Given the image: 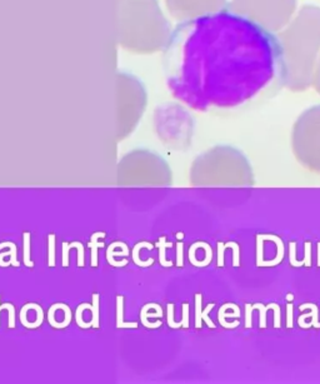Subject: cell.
Masks as SVG:
<instances>
[{
    "instance_id": "obj_1",
    "label": "cell",
    "mask_w": 320,
    "mask_h": 384,
    "mask_svg": "<svg viewBox=\"0 0 320 384\" xmlns=\"http://www.w3.org/2000/svg\"><path fill=\"white\" fill-rule=\"evenodd\" d=\"M163 51L170 90L196 109L238 107L279 79L275 34L228 8L179 23Z\"/></svg>"
},
{
    "instance_id": "obj_2",
    "label": "cell",
    "mask_w": 320,
    "mask_h": 384,
    "mask_svg": "<svg viewBox=\"0 0 320 384\" xmlns=\"http://www.w3.org/2000/svg\"><path fill=\"white\" fill-rule=\"evenodd\" d=\"M279 82L291 91L313 84L320 58V7L304 5L276 35Z\"/></svg>"
},
{
    "instance_id": "obj_3",
    "label": "cell",
    "mask_w": 320,
    "mask_h": 384,
    "mask_svg": "<svg viewBox=\"0 0 320 384\" xmlns=\"http://www.w3.org/2000/svg\"><path fill=\"white\" fill-rule=\"evenodd\" d=\"M171 33L158 0H119L118 42L124 50L133 54L163 51Z\"/></svg>"
},
{
    "instance_id": "obj_4",
    "label": "cell",
    "mask_w": 320,
    "mask_h": 384,
    "mask_svg": "<svg viewBox=\"0 0 320 384\" xmlns=\"http://www.w3.org/2000/svg\"><path fill=\"white\" fill-rule=\"evenodd\" d=\"M291 150L296 162L320 176V104L305 109L291 129Z\"/></svg>"
},
{
    "instance_id": "obj_5",
    "label": "cell",
    "mask_w": 320,
    "mask_h": 384,
    "mask_svg": "<svg viewBox=\"0 0 320 384\" xmlns=\"http://www.w3.org/2000/svg\"><path fill=\"white\" fill-rule=\"evenodd\" d=\"M205 158L210 160L213 169L207 184L249 187L255 183L249 159L239 149L222 145L214 148Z\"/></svg>"
},
{
    "instance_id": "obj_6",
    "label": "cell",
    "mask_w": 320,
    "mask_h": 384,
    "mask_svg": "<svg viewBox=\"0 0 320 384\" xmlns=\"http://www.w3.org/2000/svg\"><path fill=\"white\" fill-rule=\"evenodd\" d=\"M298 0H230L228 9L275 34L295 15Z\"/></svg>"
},
{
    "instance_id": "obj_7",
    "label": "cell",
    "mask_w": 320,
    "mask_h": 384,
    "mask_svg": "<svg viewBox=\"0 0 320 384\" xmlns=\"http://www.w3.org/2000/svg\"><path fill=\"white\" fill-rule=\"evenodd\" d=\"M165 4L170 15L182 23L227 9L229 0H165Z\"/></svg>"
},
{
    "instance_id": "obj_8",
    "label": "cell",
    "mask_w": 320,
    "mask_h": 384,
    "mask_svg": "<svg viewBox=\"0 0 320 384\" xmlns=\"http://www.w3.org/2000/svg\"><path fill=\"white\" fill-rule=\"evenodd\" d=\"M107 237V233L105 232H95L90 238V243H89V248L91 249V266L96 268L98 266V249L99 248H104L105 244L102 242H98L99 238H105Z\"/></svg>"
},
{
    "instance_id": "obj_9",
    "label": "cell",
    "mask_w": 320,
    "mask_h": 384,
    "mask_svg": "<svg viewBox=\"0 0 320 384\" xmlns=\"http://www.w3.org/2000/svg\"><path fill=\"white\" fill-rule=\"evenodd\" d=\"M142 248H147V249H149V251H151V249H153L154 246H153V244H150V243H148V242L136 243L135 246H134V249H133V260H134V263H135V264L139 265V266H145V268H147V266L153 265L154 264V258H149V259L145 260V262H143V260L140 259L139 252H140V249H142Z\"/></svg>"
},
{
    "instance_id": "obj_10",
    "label": "cell",
    "mask_w": 320,
    "mask_h": 384,
    "mask_svg": "<svg viewBox=\"0 0 320 384\" xmlns=\"http://www.w3.org/2000/svg\"><path fill=\"white\" fill-rule=\"evenodd\" d=\"M165 240H167V238L160 237L159 242L156 243V246L159 248V262L162 266H171L174 263L167 260V248H171L173 243H167Z\"/></svg>"
},
{
    "instance_id": "obj_11",
    "label": "cell",
    "mask_w": 320,
    "mask_h": 384,
    "mask_svg": "<svg viewBox=\"0 0 320 384\" xmlns=\"http://www.w3.org/2000/svg\"><path fill=\"white\" fill-rule=\"evenodd\" d=\"M5 246H9V248L11 249V251L9 252H5V253H0V260L3 259V258L5 257H10V264L14 265V266H19L20 263L18 262V253H16V246L14 243L11 242H4V243H0V249L5 248Z\"/></svg>"
},
{
    "instance_id": "obj_12",
    "label": "cell",
    "mask_w": 320,
    "mask_h": 384,
    "mask_svg": "<svg viewBox=\"0 0 320 384\" xmlns=\"http://www.w3.org/2000/svg\"><path fill=\"white\" fill-rule=\"evenodd\" d=\"M91 299H93V305H91V325L94 327L95 329L100 328L99 324V299L100 296L99 293H94L91 296Z\"/></svg>"
},
{
    "instance_id": "obj_13",
    "label": "cell",
    "mask_w": 320,
    "mask_h": 384,
    "mask_svg": "<svg viewBox=\"0 0 320 384\" xmlns=\"http://www.w3.org/2000/svg\"><path fill=\"white\" fill-rule=\"evenodd\" d=\"M30 232H25L23 234V242H24V264L25 266H29V268H33L34 266V262L30 259Z\"/></svg>"
},
{
    "instance_id": "obj_14",
    "label": "cell",
    "mask_w": 320,
    "mask_h": 384,
    "mask_svg": "<svg viewBox=\"0 0 320 384\" xmlns=\"http://www.w3.org/2000/svg\"><path fill=\"white\" fill-rule=\"evenodd\" d=\"M85 309H88V311H91V305L88 304V303H83V304H80L78 306V309H76V312H75V320H76V323H78V325L80 327V328L88 329L93 325H91V322L85 323L84 319H83V312H84Z\"/></svg>"
},
{
    "instance_id": "obj_15",
    "label": "cell",
    "mask_w": 320,
    "mask_h": 384,
    "mask_svg": "<svg viewBox=\"0 0 320 384\" xmlns=\"http://www.w3.org/2000/svg\"><path fill=\"white\" fill-rule=\"evenodd\" d=\"M123 311H124V297L118 296L116 297V328H122V324L124 323V318H123Z\"/></svg>"
},
{
    "instance_id": "obj_16",
    "label": "cell",
    "mask_w": 320,
    "mask_h": 384,
    "mask_svg": "<svg viewBox=\"0 0 320 384\" xmlns=\"http://www.w3.org/2000/svg\"><path fill=\"white\" fill-rule=\"evenodd\" d=\"M49 239V258H48V265L50 268L55 266V236L54 234H49L48 237Z\"/></svg>"
},
{
    "instance_id": "obj_17",
    "label": "cell",
    "mask_w": 320,
    "mask_h": 384,
    "mask_svg": "<svg viewBox=\"0 0 320 384\" xmlns=\"http://www.w3.org/2000/svg\"><path fill=\"white\" fill-rule=\"evenodd\" d=\"M179 327H184V328L189 327V304L188 303L183 304V319L171 325V328H179Z\"/></svg>"
},
{
    "instance_id": "obj_18",
    "label": "cell",
    "mask_w": 320,
    "mask_h": 384,
    "mask_svg": "<svg viewBox=\"0 0 320 384\" xmlns=\"http://www.w3.org/2000/svg\"><path fill=\"white\" fill-rule=\"evenodd\" d=\"M76 244H78V242H73L70 243V244H68L67 242L63 243V262L62 264L63 266H65V268H68L69 266V251L71 248H75Z\"/></svg>"
},
{
    "instance_id": "obj_19",
    "label": "cell",
    "mask_w": 320,
    "mask_h": 384,
    "mask_svg": "<svg viewBox=\"0 0 320 384\" xmlns=\"http://www.w3.org/2000/svg\"><path fill=\"white\" fill-rule=\"evenodd\" d=\"M202 296L196 294L195 296V327L200 328L202 327Z\"/></svg>"
},
{
    "instance_id": "obj_20",
    "label": "cell",
    "mask_w": 320,
    "mask_h": 384,
    "mask_svg": "<svg viewBox=\"0 0 320 384\" xmlns=\"http://www.w3.org/2000/svg\"><path fill=\"white\" fill-rule=\"evenodd\" d=\"M313 85L314 88H315V90L318 91V93L320 94V58H319V62L318 64H316V68H315V71H314V76H313Z\"/></svg>"
},
{
    "instance_id": "obj_21",
    "label": "cell",
    "mask_w": 320,
    "mask_h": 384,
    "mask_svg": "<svg viewBox=\"0 0 320 384\" xmlns=\"http://www.w3.org/2000/svg\"><path fill=\"white\" fill-rule=\"evenodd\" d=\"M183 243L176 244V265L183 266Z\"/></svg>"
},
{
    "instance_id": "obj_22",
    "label": "cell",
    "mask_w": 320,
    "mask_h": 384,
    "mask_svg": "<svg viewBox=\"0 0 320 384\" xmlns=\"http://www.w3.org/2000/svg\"><path fill=\"white\" fill-rule=\"evenodd\" d=\"M4 309H9V311H11V313L15 314V306L11 304V303H5V304L0 305V312L4 311Z\"/></svg>"
},
{
    "instance_id": "obj_23",
    "label": "cell",
    "mask_w": 320,
    "mask_h": 384,
    "mask_svg": "<svg viewBox=\"0 0 320 384\" xmlns=\"http://www.w3.org/2000/svg\"><path fill=\"white\" fill-rule=\"evenodd\" d=\"M176 238H178V239H182V238H183V234H182V233L176 234Z\"/></svg>"
}]
</instances>
